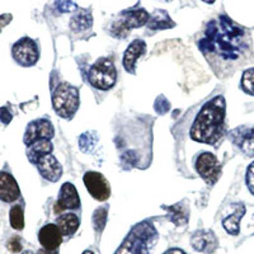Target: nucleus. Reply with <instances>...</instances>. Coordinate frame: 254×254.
I'll return each instance as SVG.
<instances>
[{
    "instance_id": "e433bc0d",
    "label": "nucleus",
    "mask_w": 254,
    "mask_h": 254,
    "mask_svg": "<svg viewBox=\"0 0 254 254\" xmlns=\"http://www.w3.org/2000/svg\"><path fill=\"white\" fill-rule=\"evenodd\" d=\"M23 254H33V253H32V252H24Z\"/></svg>"
},
{
    "instance_id": "a878e982",
    "label": "nucleus",
    "mask_w": 254,
    "mask_h": 254,
    "mask_svg": "<svg viewBox=\"0 0 254 254\" xmlns=\"http://www.w3.org/2000/svg\"><path fill=\"white\" fill-rule=\"evenodd\" d=\"M106 220H107V210L103 207L97 208L93 214V224H94L95 230L101 233L106 225Z\"/></svg>"
},
{
    "instance_id": "0eeeda50",
    "label": "nucleus",
    "mask_w": 254,
    "mask_h": 254,
    "mask_svg": "<svg viewBox=\"0 0 254 254\" xmlns=\"http://www.w3.org/2000/svg\"><path fill=\"white\" fill-rule=\"evenodd\" d=\"M196 171L207 185L212 186L221 176V165L214 154L203 153L197 158Z\"/></svg>"
},
{
    "instance_id": "2eb2a0df",
    "label": "nucleus",
    "mask_w": 254,
    "mask_h": 254,
    "mask_svg": "<svg viewBox=\"0 0 254 254\" xmlns=\"http://www.w3.org/2000/svg\"><path fill=\"white\" fill-rule=\"evenodd\" d=\"M79 206H80V198L78 196L76 188L71 183H65L59 193L56 212H61L65 208H78Z\"/></svg>"
},
{
    "instance_id": "72a5a7b5",
    "label": "nucleus",
    "mask_w": 254,
    "mask_h": 254,
    "mask_svg": "<svg viewBox=\"0 0 254 254\" xmlns=\"http://www.w3.org/2000/svg\"><path fill=\"white\" fill-rule=\"evenodd\" d=\"M37 254H56L55 252H51V251H46V249H45V251H40L38 252Z\"/></svg>"
},
{
    "instance_id": "7c9ffc66",
    "label": "nucleus",
    "mask_w": 254,
    "mask_h": 254,
    "mask_svg": "<svg viewBox=\"0 0 254 254\" xmlns=\"http://www.w3.org/2000/svg\"><path fill=\"white\" fill-rule=\"evenodd\" d=\"M8 249L9 251L14 252V253H18V252L22 251V243H20L19 238L14 237L8 242Z\"/></svg>"
},
{
    "instance_id": "aec40b11",
    "label": "nucleus",
    "mask_w": 254,
    "mask_h": 254,
    "mask_svg": "<svg viewBox=\"0 0 254 254\" xmlns=\"http://www.w3.org/2000/svg\"><path fill=\"white\" fill-rule=\"evenodd\" d=\"M246 214V207L243 205H237V208H235L234 214H231L230 216L225 217L224 221H222V225H224V229L228 231L229 234L231 235H238L239 234V225H240V220Z\"/></svg>"
},
{
    "instance_id": "1a4fd4ad",
    "label": "nucleus",
    "mask_w": 254,
    "mask_h": 254,
    "mask_svg": "<svg viewBox=\"0 0 254 254\" xmlns=\"http://www.w3.org/2000/svg\"><path fill=\"white\" fill-rule=\"evenodd\" d=\"M84 183L87 186L88 192L93 198L98 201H106L111 194V187L107 179L98 172H87L84 174Z\"/></svg>"
},
{
    "instance_id": "6e6552de",
    "label": "nucleus",
    "mask_w": 254,
    "mask_h": 254,
    "mask_svg": "<svg viewBox=\"0 0 254 254\" xmlns=\"http://www.w3.org/2000/svg\"><path fill=\"white\" fill-rule=\"evenodd\" d=\"M12 54L14 60L22 66H32L37 63L40 58L37 45L35 41L28 37L17 41L12 49Z\"/></svg>"
},
{
    "instance_id": "9b49d317",
    "label": "nucleus",
    "mask_w": 254,
    "mask_h": 254,
    "mask_svg": "<svg viewBox=\"0 0 254 254\" xmlns=\"http://www.w3.org/2000/svg\"><path fill=\"white\" fill-rule=\"evenodd\" d=\"M36 165H37L41 176L50 182H58L63 176V167L52 154H46V155L41 156L36 162Z\"/></svg>"
},
{
    "instance_id": "c85d7f7f",
    "label": "nucleus",
    "mask_w": 254,
    "mask_h": 254,
    "mask_svg": "<svg viewBox=\"0 0 254 254\" xmlns=\"http://www.w3.org/2000/svg\"><path fill=\"white\" fill-rule=\"evenodd\" d=\"M247 186L252 194H254V162L249 165L248 171H247Z\"/></svg>"
},
{
    "instance_id": "2f4dec72",
    "label": "nucleus",
    "mask_w": 254,
    "mask_h": 254,
    "mask_svg": "<svg viewBox=\"0 0 254 254\" xmlns=\"http://www.w3.org/2000/svg\"><path fill=\"white\" fill-rule=\"evenodd\" d=\"M12 119H13V116H12V113L9 112L8 108H5V107L0 108V122H3L4 125H8V124H10Z\"/></svg>"
},
{
    "instance_id": "ddd939ff",
    "label": "nucleus",
    "mask_w": 254,
    "mask_h": 254,
    "mask_svg": "<svg viewBox=\"0 0 254 254\" xmlns=\"http://www.w3.org/2000/svg\"><path fill=\"white\" fill-rule=\"evenodd\" d=\"M230 136L247 156H254V127H239Z\"/></svg>"
},
{
    "instance_id": "39448f33",
    "label": "nucleus",
    "mask_w": 254,
    "mask_h": 254,
    "mask_svg": "<svg viewBox=\"0 0 254 254\" xmlns=\"http://www.w3.org/2000/svg\"><path fill=\"white\" fill-rule=\"evenodd\" d=\"M149 19H150V14L145 9H128L122 12L119 19L113 22L111 27V33L119 38L127 37L131 29L147 24Z\"/></svg>"
},
{
    "instance_id": "5701e85b",
    "label": "nucleus",
    "mask_w": 254,
    "mask_h": 254,
    "mask_svg": "<svg viewBox=\"0 0 254 254\" xmlns=\"http://www.w3.org/2000/svg\"><path fill=\"white\" fill-rule=\"evenodd\" d=\"M165 210L168 211V215H169V219L178 226H182L185 224H187L188 221V208L186 206H183L182 203H177V205L169 206V207H165Z\"/></svg>"
},
{
    "instance_id": "b1692460",
    "label": "nucleus",
    "mask_w": 254,
    "mask_h": 254,
    "mask_svg": "<svg viewBox=\"0 0 254 254\" xmlns=\"http://www.w3.org/2000/svg\"><path fill=\"white\" fill-rule=\"evenodd\" d=\"M9 220H10L12 228L15 230H22L24 228V212L20 205H15L10 208Z\"/></svg>"
},
{
    "instance_id": "4468645a",
    "label": "nucleus",
    "mask_w": 254,
    "mask_h": 254,
    "mask_svg": "<svg viewBox=\"0 0 254 254\" xmlns=\"http://www.w3.org/2000/svg\"><path fill=\"white\" fill-rule=\"evenodd\" d=\"M20 190L12 174L0 172V199L4 202H13L19 198Z\"/></svg>"
},
{
    "instance_id": "20e7f679",
    "label": "nucleus",
    "mask_w": 254,
    "mask_h": 254,
    "mask_svg": "<svg viewBox=\"0 0 254 254\" xmlns=\"http://www.w3.org/2000/svg\"><path fill=\"white\" fill-rule=\"evenodd\" d=\"M52 106L60 117L70 120L79 107V92L67 83L60 84L52 94Z\"/></svg>"
},
{
    "instance_id": "dca6fc26",
    "label": "nucleus",
    "mask_w": 254,
    "mask_h": 254,
    "mask_svg": "<svg viewBox=\"0 0 254 254\" xmlns=\"http://www.w3.org/2000/svg\"><path fill=\"white\" fill-rule=\"evenodd\" d=\"M146 52V44L141 40H136L133 42H131V45L127 47L126 52L124 55V67L126 69V71H128L130 74H135L136 72V61L139 60V58L141 55H144Z\"/></svg>"
},
{
    "instance_id": "4be33fe9",
    "label": "nucleus",
    "mask_w": 254,
    "mask_h": 254,
    "mask_svg": "<svg viewBox=\"0 0 254 254\" xmlns=\"http://www.w3.org/2000/svg\"><path fill=\"white\" fill-rule=\"evenodd\" d=\"M58 226L63 235H72L79 228V217L75 214L61 215L58 219Z\"/></svg>"
},
{
    "instance_id": "412c9836",
    "label": "nucleus",
    "mask_w": 254,
    "mask_h": 254,
    "mask_svg": "<svg viewBox=\"0 0 254 254\" xmlns=\"http://www.w3.org/2000/svg\"><path fill=\"white\" fill-rule=\"evenodd\" d=\"M176 26L173 20L171 19L169 14L165 10L158 9L154 12L153 15H150V19L147 22V27L150 29H168L173 28Z\"/></svg>"
},
{
    "instance_id": "c756f323",
    "label": "nucleus",
    "mask_w": 254,
    "mask_h": 254,
    "mask_svg": "<svg viewBox=\"0 0 254 254\" xmlns=\"http://www.w3.org/2000/svg\"><path fill=\"white\" fill-rule=\"evenodd\" d=\"M92 144H94V140H93L92 136L89 133H85L80 137V147L83 151H88V146H92Z\"/></svg>"
},
{
    "instance_id": "f3484780",
    "label": "nucleus",
    "mask_w": 254,
    "mask_h": 254,
    "mask_svg": "<svg viewBox=\"0 0 254 254\" xmlns=\"http://www.w3.org/2000/svg\"><path fill=\"white\" fill-rule=\"evenodd\" d=\"M190 243L196 251L202 253L211 254L217 248V239L211 230H198L193 234Z\"/></svg>"
},
{
    "instance_id": "9d476101",
    "label": "nucleus",
    "mask_w": 254,
    "mask_h": 254,
    "mask_svg": "<svg viewBox=\"0 0 254 254\" xmlns=\"http://www.w3.org/2000/svg\"><path fill=\"white\" fill-rule=\"evenodd\" d=\"M54 133H55V130H54V127L49 120H36V121L31 122L27 127L26 133H24V144L29 146L36 140H50L54 137Z\"/></svg>"
},
{
    "instance_id": "f8f14e48",
    "label": "nucleus",
    "mask_w": 254,
    "mask_h": 254,
    "mask_svg": "<svg viewBox=\"0 0 254 254\" xmlns=\"http://www.w3.org/2000/svg\"><path fill=\"white\" fill-rule=\"evenodd\" d=\"M38 240L46 251H56L63 243V233L55 224H47L38 233Z\"/></svg>"
},
{
    "instance_id": "c9c22d12",
    "label": "nucleus",
    "mask_w": 254,
    "mask_h": 254,
    "mask_svg": "<svg viewBox=\"0 0 254 254\" xmlns=\"http://www.w3.org/2000/svg\"><path fill=\"white\" fill-rule=\"evenodd\" d=\"M83 254H94V253H93V252H90V251H85Z\"/></svg>"
},
{
    "instance_id": "f257e3e1",
    "label": "nucleus",
    "mask_w": 254,
    "mask_h": 254,
    "mask_svg": "<svg viewBox=\"0 0 254 254\" xmlns=\"http://www.w3.org/2000/svg\"><path fill=\"white\" fill-rule=\"evenodd\" d=\"M198 47L219 76L230 75L252 55L248 31L224 14L208 22Z\"/></svg>"
},
{
    "instance_id": "f03ea898",
    "label": "nucleus",
    "mask_w": 254,
    "mask_h": 254,
    "mask_svg": "<svg viewBox=\"0 0 254 254\" xmlns=\"http://www.w3.org/2000/svg\"><path fill=\"white\" fill-rule=\"evenodd\" d=\"M225 112L226 103L222 95L211 99L197 115L190 128V137L194 141L208 145L216 144L224 131Z\"/></svg>"
},
{
    "instance_id": "bb28decb",
    "label": "nucleus",
    "mask_w": 254,
    "mask_h": 254,
    "mask_svg": "<svg viewBox=\"0 0 254 254\" xmlns=\"http://www.w3.org/2000/svg\"><path fill=\"white\" fill-rule=\"evenodd\" d=\"M55 6L60 13H71L78 9L74 0H55Z\"/></svg>"
},
{
    "instance_id": "393cba45",
    "label": "nucleus",
    "mask_w": 254,
    "mask_h": 254,
    "mask_svg": "<svg viewBox=\"0 0 254 254\" xmlns=\"http://www.w3.org/2000/svg\"><path fill=\"white\" fill-rule=\"evenodd\" d=\"M242 89L247 94L254 95V67L244 71L242 76Z\"/></svg>"
},
{
    "instance_id": "f704fd0d",
    "label": "nucleus",
    "mask_w": 254,
    "mask_h": 254,
    "mask_svg": "<svg viewBox=\"0 0 254 254\" xmlns=\"http://www.w3.org/2000/svg\"><path fill=\"white\" fill-rule=\"evenodd\" d=\"M202 1H205V3H207V4L215 3V0H202Z\"/></svg>"
},
{
    "instance_id": "7ed1b4c3",
    "label": "nucleus",
    "mask_w": 254,
    "mask_h": 254,
    "mask_svg": "<svg viewBox=\"0 0 254 254\" xmlns=\"http://www.w3.org/2000/svg\"><path fill=\"white\" fill-rule=\"evenodd\" d=\"M156 239L158 233L150 222H140L130 231L116 254H149Z\"/></svg>"
},
{
    "instance_id": "6ab92c4d",
    "label": "nucleus",
    "mask_w": 254,
    "mask_h": 254,
    "mask_svg": "<svg viewBox=\"0 0 254 254\" xmlns=\"http://www.w3.org/2000/svg\"><path fill=\"white\" fill-rule=\"evenodd\" d=\"M52 151V144L50 142V140L46 139H40L36 140L33 144H31L27 149V156H28L29 162L36 164L38 159L41 156L46 155V154H51Z\"/></svg>"
},
{
    "instance_id": "cd10ccee",
    "label": "nucleus",
    "mask_w": 254,
    "mask_h": 254,
    "mask_svg": "<svg viewBox=\"0 0 254 254\" xmlns=\"http://www.w3.org/2000/svg\"><path fill=\"white\" fill-rule=\"evenodd\" d=\"M169 107H171V106H169V102H168L163 95H160V97L155 101V104H154V108H155V111L159 115H163V113L168 112V111H169Z\"/></svg>"
},
{
    "instance_id": "473e14b6",
    "label": "nucleus",
    "mask_w": 254,
    "mask_h": 254,
    "mask_svg": "<svg viewBox=\"0 0 254 254\" xmlns=\"http://www.w3.org/2000/svg\"><path fill=\"white\" fill-rule=\"evenodd\" d=\"M164 254H186V253L183 251H181V249L174 248V249H169V251L165 252Z\"/></svg>"
},
{
    "instance_id": "a211bd4d",
    "label": "nucleus",
    "mask_w": 254,
    "mask_h": 254,
    "mask_svg": "<svg viewBox=\"0 0 254 254\" xmlns=\"http://www.w3.org/2000/svg\"><path fill=\"white\" fill-rule=\"evenodd\" d=\"M93 24V17L89 9H76L70 20V28L74 32H83L90 28Z\"/></svg>"
},
{
    "instance_id": "423d86ee",
    "label": "nucleus",
    "mask_w": 254,
    "mask_h": 254,
    "mask_svg": "<svg viewBox=\"0 0 254 254\" xmlns=\"http://www.w3.org/2000/svg\"><path fill=\"white\" fill-rule=\"evenodd\" d=\"M90 84L99 90H108L115 85L117 70L110 59H99L88 74Z\"/></svg>"
}]
</instances>
